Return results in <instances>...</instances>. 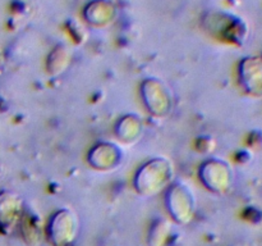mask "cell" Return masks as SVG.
Returning <instances> with one entry per match:
<instances>
[{"label":"cell","instance_id":"6","mask_svg":"<svg viewBox=\"0 0 262 246\" xmlns=\"http://www.w3.org/2000/svg\"><path fill=\"white\" fill-rule=\"evenodd\" d=\"M239 79L243 89L253 96H262V58L247 56L241 61Z\"/></svg>","mask_w":262,"mask_h":246},{"label":"cell","instance_id":"4","mask_svg":"<svg viewBox=\"0 0 262 246\" xmlns=\"http://www.w3.org/2000/svg\"><path fill=\"white\" fill-rule=\"evenodd\" d=\"M166 207L177 222L188 223L194 213L193 192L183 183L174 184L166 195Z\"/></svg>","mask_w":262,"mask_h":246},{"label":"cell","instance_id":"2","mask_svg":"<svg viewBox=\"0 0 262 246\" xmlns=\"http://www.w3.org/2000/svg\"><path fill=\"white\" fill-rule=\"evenodd\" d=\"M78 232V219L68 209H61L51 217L48 227L49 238L54 246H68Z\"/></svg>","mask_w":262,"mask_h":246},{"label":"cell","instance_id":"3","mask_svg":"<svg viewBox=\"0 0 262 246\" xmlns=\"http://www.w3.org/2000/svg\"><path fill=\"white\" fill-rule=\"evenodd\" d=\"M201 179L205 186L216 194H224L234 181L233 168L222 159H210L201 168Z\"/></svg>","mask_w":262,"mask_h":246},{"label":"cell","instance_id":"7","mask_svg":"<svg viewBox=\"0 0 262 246\" xmlns=\"http://www.w3.org/2000/svg\"><path fill=\"white\" fill-rule=\"evenodd\" d=\"M122 151L115 145L109 142H101L91 150L89 160L97 169H112L119 163Z\"/></svg>","mask_w":262,"mask_h":246},{"label":"cell","instance_id":"5","mask_svg":"<svg viewBox=\"0 0 262 246\" xmlns=\"http://www.w3.org/2000/svg\"><path fill=\"white\" fill-rule=\"evenodd\" d=\"M142 96L146 107L156 115H165L171 108V95L163 81L147 79L142 85Z\"/></svg>","mask_w":262,"mask_h":246},{"label":"cell","instance_id":"1","mask_svg":"<svg viewBox=\"0 0 262 246\" xmlns=\"http://www.w3.org/2000/svg\"><path fill=\"white\" fill-rule=\"evenodd\" d=\"M173 174V168L165 159H154L141 167L136 176V189L145 195H155L169 183Z\"/></svg>","mask_w":262,"mask_h":246},{"label":"cell","instance_id":"8","mask_svg":"<svg viewBox=\"0 0 262 246\" xmlns=\"http://www.w3.org/2000/svg\"><path fill=\"white\" fill-rule=\"evenodd\" d=\"M140 120L133 115H127L119 120L118 125V136L123 141H133L140 135Z\"/></svg>","mask_w":262,"mask_h":246}]
</instances>
